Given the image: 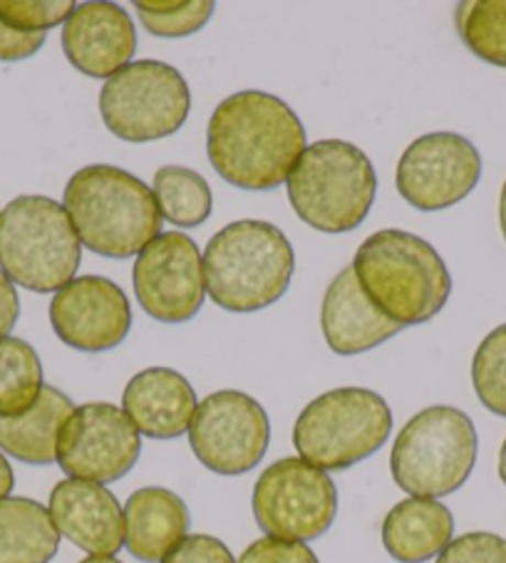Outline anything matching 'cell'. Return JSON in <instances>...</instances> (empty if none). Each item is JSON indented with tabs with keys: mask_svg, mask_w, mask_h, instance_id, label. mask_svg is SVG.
<instances>
[{
	"mask_svg": "<svg viewBox=\"0 0 506 563\" xmlns=\"http://www.w3.org/2000/svg\"><path fill=\"white\" fill-rule=\"evenodd\" d=\"M207 152L223 181L243 191H274L306 152V130L280 97L241 90L213 110Z\"/></svg>",
	"mask_w": 506,
	"mask_h": 563,
	"instance_id": "cell-1",
	"label": "cell"
},
{
	"mask_svg": "<svg viewBox=\"0 0 506 563\" xmlns=\"http://www.w3.org/2000/svg\"><path fill=\"white\" fill-rule=\"evenodd\" d=\"M80 244L105 258L142 254L162 231V213L140 177L110 164L75 172L63 194Z\"/></svg>",
	"mask_w": 506,
	"mask_h": 563,
	"instance_id": "cell-2",
	"label": "cell"
},
{
	"mask_svg": "<svg viewBox=\"0 0 506 563\" xmlns=\"http://www.w3.org/2000/svg\"><path fill=\"white\" fill-rule=\"evenodd\" d=\"M353 271L380 313L400 328L432 320L452 294L444 258L430 241L410 231H375L360 244Z\"/></svg>",
	"mask_w": 506,
	"mask_h": 563,
	"instance_id": "cell-3",
	"label": "cell"
},
{
	"mask_svg": "<svg viewBox=\"0 0 506 563\" xmlns=\"http://www.w3.org/2000/svg\"><path fill=\"white\" fill-rule=\"evenodd\" d=\"M296 254L278 227L241 219L211 236L204 251V278L213 303L229 313H256L284 298Z\"/></svg>",
	"mask_w": 506,
	"mask_h": 563,
	"instance_id": "cell-4",
	"label": "cell"
},
{
	"mask_svg": "<svg viewBox=\"0 0 506 563\" xmlns=\"http://www.w3.org/2000/svg\"><path fill=\"white\" fill-rule=\"evenodd\" d=\"M296 217L323 234H348L367 219L377 174L367 154L343 140L314 142L286 181Z\"/></svg>",
	"mask_w": 506,
	"mask_h": 563,
	"instance_id": "cell-5",
	"label": "cell"
},
{
	"mask_svg": "<svg viewBox=\"0 0 506 563\" xmlns=\"http://www.w3.org/2000/svg\"><path fill=\"white\" fill-rule=\"evenodd\" d=\"M82 244L63 203L41 194L0 211V271L33 294H57L80 268Z\"/></svg>",
	"mask_w": 506,
	"mask_h": 563,
	"instance_id": "cell-6",
	"label": "cell"
},
{
	"mask_svg": "<svg viewBox=\"0 0 506 563\" xmlns=\"http://www.w3.org/2000/svg\"><path fill=\"white\" fill-rule=\"evenodd\" d=\"M474 422L450 405H435L407 422L391 452L397 487L410 497L440 499L464 487L476 464Z\"/></svg>",
	"mask_w": 506,
	"mask_h": 563,
	"instance_id": "cell-7",
	"label": "cell"
},
{
	"mask_svg": "<svg viewBox=\"0 0 506 563\" xmlns=\"http://www.w3.org/2000/svg\"><path fill=\"white\" fill-rule=\"evenodd\" d=\"M393 410L367 387H338L304 407L294 427L300 460L323 472L355 467L387 442Z\"/></svg>",
	"mask_w": 506,
	"mask_h": 563,
	"instance_id": "cell-8",
	"label": "cell"
},
{
	"mask_svg": "<svg viewBox=\"0 0 506 563\" xmlns=\"http://www.w3.org/2000/svg\"><path fill=\"white\" fill-rule=\"evenodd\" d=\"M191 92L184 75L167 63L138 60L112 75L100 90L105 128L124 142H154L184 128Z\"/></svg>",
	"mask_w": 506,
	"mask_h": 563,
	"instance_id": "cell-9",
	"label": "cell"
},
{
	"mask_svg": "<svg viewBox=\"0 0 506 563\" xmlns=\"http://www.w3.org/2000/svg\"><path fill=\"white\" fill-rule=\"evenodd\" d=\"M251 509L266 537L306 543L333 527L338 489L328 472L300 457H284L258 477Z\"/></svg>",
	"mask_w": 506,
	"mask_h": 563,
	"instance_id": "cell-10",
	"label": "cell"
},
{
	"mask_svg": "<svg viewBox=\"0 0 506 563\" xmlns=\"http://www.w3.org/2000/svg\"><path fill=\"white\" fill-rule=\"evenodd\" d=\"M187 434L204 467L223 477H237L264 460L271 422L264 407L251 395L219 390L199 402Z\"/></svg>",
	"mask_w": 506,
	"mask_h": 563,
	"instance_id": "cell-11",
	"label": "cell"
},
{
	"mask_svg": "<svg viewBox=\"0 0 506 563\" xmlns=\"http://www.w3.org/2000/svg\"><path fill=\"white\" fill-rule=\"evenodd\" d=\"M142 454V437L124 410L110 402L75 407L57 437V464L67 479L110 484Z\"/></svg>",
	"mask_w": 506,
	"mask_h": 563,
	"instance_id": "cell-12",
	"label": "cell"
},
{
	"mask_svg": "<svg viewBox=\"0 0 506 563\" xmlns=\"http://www.w3.org/2000/svg\"><path fill=\"white\" fill-rule=\"evenodd\" d=\"M138 303L160 323H187L207 298L204 256L191 236L182 231L160 234L142 251L132 268Z\"/></svg>",
	"mask_w": 506,
	"mask_h": 563,
	"instance_id": "cell-13",
	"label": "cell"
},
{
	"mask_svg": "<svg viewBox=\"0 0 506 563\" xmlns=\"http://www.w3.org/2000/svg\"><path fill=\"white\" fill-rule=\"evenodd\" d=\"M482 179V154L457 132L415 140L397 164V191L417 211H442L470 197Z\"/></svg>",
	"mask_w": 506,
	"mask_h": 563,
	"instance_id": "cell-14",
	"label": "cell"
},
{
	"mask_svg": "<svg viewBox=\"0 0 506 563\" xmlns=\"http://www.w3.org/2000/svg\"><path fill=\"white\" fill-rule=\"evenodd\" d=\"M51 323L55 335L73 351H112L132 328L130 298L105 276L73 278L53 298Z\"/></svg>",
	"mask_w": 506,
	"mask_h": 563,
	"instance_id": "cell-15",
	"label": "cell"
},
{
	"mask_svg": "<svg viewBox=\"0 0 506 563\" xmlns=\"http://www.w3.org/2000/svg\"><path fill=\"white\" fill-rule=\"evenodd\" d=\"M63 51L77 73L110 80L138 53V31L117 3H82L63 25Z\"/></svg>",
	"mask_w": 506,
	"mask_h": 563,
	"instance_id": "cell-16",
	"label": "cell"
},
{
	"mask_svg": "<svg viewBox=\"0 0 506 563\" xmlns=\"http://www.w3.org/2000/svg\"><path fill=\"white\" fill-rule=\"evenodd\" d=\"M47 511L61 537L90 556H114L124 547V509L105 484L57 482Z\"/></svg>",
	"mask_w": 506,
	"mask_h": 563,
	"instance_id": "cell-17",
	"label": "cell"
},
{
	"mask_svg": "<svg viewBox=\"0 0 506 563\" xmlns=\"http://www.w3.org/2000/svg\"><path fill=\"white\" fill-rule=\"evenodd\" d=\"M320 328L328 347L338 355H360L400 333V325L380 313L373 300L360 288L353 266H345L333 278L320 306Z\"/></svg>",
	"mask_w": 506,
	"mask_h": 563,
	"instance_id": "cell-18",
	"label": "cell"
},
{
	"mask_svg": "<svg viewBox=\"0 0 506 563\" xmlns=\"http://www.w3.org/2000/svg\"><path fill=\"white\" fill-rule=\"evenodd\" d=\"M197 407L194 387L172 367H147L127 383L122 395L124 415L150 440H177L189 432Z\"/></svg>",
	"mask_w": 506,
	"mask_h": 563,
	"instance_id": "cell-19",
	"label": "cell"
},
{
	"mask_svg": "<svg viewBox=\"0 0 506 563\" xmlns=\"http://www.w3.org/2000/svg\"><path fill=\"white\" fill-rule=\"evenodd\" d=\"M189 509L164 487H144L124 504V549L142 563L162 561L189 531Z\"/></svg>",
	"mask_w": 506,
	"mask_h": 563,
	"instance_id": "cell-20",
	"label": "cell"
},
{
	"mask_svg": "<svg viewBox=\"0 0 506 563\" xmlns=\"http://www.w3.org/2000/svg\"><path fill=\"white\" fill-rule=\"evenodd\" d=\"M452 537V511L437 499H405L395 504L383 521V547L400 563H425L440 556Z\"/></svg>",
	"mask_w": 506,
	"mask_h": 563,
	"instance_id": "cell-21",
	"label": "cell"
},
{
	"mask_svg": "<svg viewBox=\"0 0 506 563\" xmlns=\"http://www.w3.org/2000/svg\"><path fill=\"white\" fill-rule=\"evenodd\" d=\"M75 405L70 397L45 385L31 410L21 417H0V450L13 460L47 467L57 462V437Z\"/></svg>",
	"mask_w": 506,
	"mask_h": 563,
	"instance_id": "cell-22",
	"label": "cell"
},
{
	"mask_svg": "<svg viewBox=\"0 0 506 563\" xmlns=\"http://www.w3.org/2000/svg\"><path fill=\"white\" fill-rule=\"evenodd\" d=\"M61 531L47 507L28 497L0 499V563H51Z\"/></svg>",
	"mask_w": 506,
	"mask_h": 563,
	"instance_id": "cell-23",
	"label": "cell"
},
{
	"mask_svg": "<svg viewBox=\"0 0 506 563\" xmlns=\"http://www.w3.org/2000/svg\"><path fill=\"white\" fill-rule=\"evenodd\" d=\"M152 194L160 207L162 219L179 229L201 227V223L211 217V187L209 181L194 169L177 167V164L157 169V174H154Z\"/></svg>",
	"mask_w": 506,
	"mask_h": 563,
	"instance_id": "cell-24",
	"label": "cell"
},
{
	"mask_svg": "<svg viewBox=\"0 0 506 563\" xmlns=\"http://www.w3.org/2000/svg\"><path fill=\"white\" fill-rule=\"evenodd\" d=\"M43 363L21 338H0V417H21L41 400Z\"/></svg>",
	"mask_w": 506,
	"mask_h": 563,
	"instance_id": "cell-25",
	"label": "cell"
},
{
	"mask_svg": "<svg viewBox=\"0 0 506 563\" xmlns=\"http://www.w3.org/2000/svg\"><path fill=\"white\" fill-rule=\"evenodd\" d=\"M457 33L480 60L506 67V0H474L457 5Z\"/></svg>",
	"mask_w": 506,
	"mask_h": 563,
	"instance_id": "cell-26",
	"label": "cell"
},
{
	"mask_svg": "<svg viewBox=\"0 0 506 563\" xmlns=\"http://www.w3.org/2000/svg\"><path fill=\"white\" fill-rule=\"evenodd\" d=\"M472 385L486 410L506 417V323L494 328L476 347Z\"/></svg>",
	"mask_w": 506,
	"mask_h": 563,
	"instance_id": "cell-27",
	"label": "cell"
},
{
	"mask_svg": "<svg viewBox=\"0 0 506 563\" xmlns=\"http://www.w3.org/2000/svg\"><path fill=\"white\" fill-rule=\"evenodd\" d=\"M134 11L152 35L187 37L199 33L211 21L217 5L211 0H187V3H162V0L144 3V0H138Z\"/></svg>",
	"mask_w": 506,
	"mask_h": 563,
	"instance_id": "cell-28",
	"label": "cell"
},
{
	"mask_svg": "<svg viewBox=\"0 0 506 563\" xmlns=\"http://www.w3.org/2000/svg\"><path fill=\"white\" fill-rule=\"evenodd\" d=\"M73 0H0V21L23 33H47L75 13Z\"/></svg>",
	"mask_w": 506,
	"mask_h": 563,
	"instance_id": "cell-29",
	"label": "cell"
},
{
	"mask_svg": "<svg viewBox=\"0 0 506 563\" xmlns=\"http://www.w3.org/2000/svg\"><path fill=\"white\" fill-rule=\"evenodd\" d=\"M437 563H506V539L490 531L464 533L450 541Z\"/></svg>",
	"mask_w": 506,
	"mask_h": 563,
	"instance_id": "cell-30",
	"label": "cell"
},
{
	"mask_svg": "<svg viewBox=\"0 0 506 563\" xmlns=\"http://www.w3.org/2000/svg\"><path fill=\"white\" fill-rule=\"evenodd\" d=\"M237 563H320L314 549H308L300 541H284L264 537L253 541L251 547L241 553Z\"/></svg>",
	"mask_w": 506,
	"mask_h": 563,
	"instance_id": "cell-31",
	"label": "cell"
},
{
	"mask_svg": "<svg viewBox=\"0 0 506 563\" xmlns=\"http://www.w3.org/2000/svg\"><path fill=\"white\" fill-rule=\"evenodd\" d=\"M160 563H237L223 541L209 533L184 537Z\"/></svg>",
	"mask_w": 506,
	"mask_h": 563,
	"instance_id": "cell-32",
	"label": "cell"
},
{
	"mask_svg": "<svg viewBox=\"0 0 506 563\" xmlns=\"http://www.w3.org/2000/svg\"><path fill=\"white\" fill-rule=\"evenodd\" d=\"M47 33H23L0 21V63H21L41 53Z\"/></svg>",
	"mask_w": 506,
	"mask_h": 563,
	"instance_id": "cell-33",
	"label": "cell"
},
{
	"mask_svg": "<svg viewBox=\"0 0 506 563\" xmlns=\"http://www.w3.org/2000/svg\"><path fill=\"white\" fill-rule=\"evenodd\" d=\"M18 316H21V298L13 280L0 271V338H8L18 323Z\"/></svg>",
	"mask_w": 506,
	"mask_h": 563,
	"instance_id": "cell-34",
	"label": "cell"
},
{
	"mask_svg": "<svg viewBox=\"0 0 506 563\" xmlns=\"http://www.w3.org/2000/svg\"><path fill=\"white\" fill-rule=\"evenodd\" d=\"M13 487H15V474H13V467H11V462L6 460V454L0 452V499L11 497Z\"/></svg>",
	"mask_w": 506,
	"mask_h": 563,
	"instance_id": "cell-35",
	"label": "cell"
},
{
	"mask_svg": "<svg viewBox=\"0 0 506 563\" xmlns=\"http://www.w3.org/2000/svg\"><path fill=\"white\" fill-rule=\"evenodd\" d=\"M499 227H502V234L506 241V181H504L502 194H499Z\"/></svg>",
	"mask_w": 506,
	"mask_h": 563,
	"instance_id": "cell-36",
	"label": "cell"
},
{
	"mask_svg": "<svg viewBox=\"0 0 506 563\" xmlns=\"http://www.w3.org/2000/svg\"><path fill=\"white\" fill-rule=\"evenodd\" d=\"M499 477L506 484V440H504L502 450H499Z\"/></svg>",
	"mask_w": 506,
	"mask_h": 563,
	"instance_id": "cell-37",
	"label": "cell"
},
{
	"mask_svg": "<svg viewBox=\"0 0 506 563\" xmlns=\"http://www.w3.org/2000/svg\"><path fill=\"white\" fill-rule=\"evenodd\" d=\"M80 563H122V561L114 559V556H87Z\"/></svg>",
	"mask_w": 506,
	"mask_h": 563,
	"instance_id": "cell-38",
	"label": "cell"
}]
</instances>
